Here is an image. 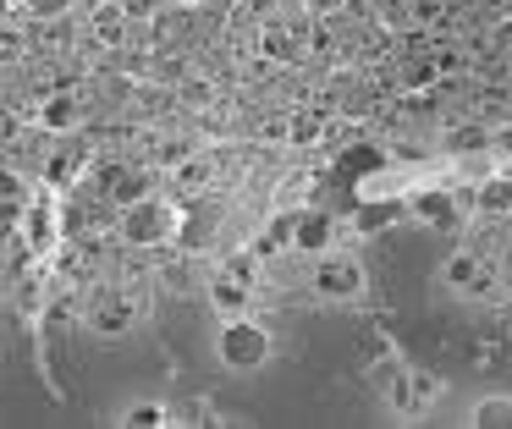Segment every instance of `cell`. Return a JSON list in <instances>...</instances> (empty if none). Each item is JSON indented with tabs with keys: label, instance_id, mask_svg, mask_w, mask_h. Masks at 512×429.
Here are the masks:
<instances>
[{
	"label": "cell",
	"instance_id": "6da1fadb",
	"mask_svg": "<svg viewBox=\"0 0 512 429\" xmlns=\"http://www.w3.org/2000/svg\"><path fill=\"white\" fill-rule=\"evenodd\" d=\"M171 231H177V209L160 204V198H138V204L122 209V237L133 242V248H155Z\"/></svg>",
	"mask_w": 512,
	"mask_h": 429
},
{
	"label": "cell",
	"instance_id": "7a4b0ae2",
	"mask_svg": "<svg viewBox=\"0 0 512 429\" xmlns=\"http://www.w3.org/2000/svg\"><path fill=\"white\" fill-rule=\"evenodd\" d=\"M314 292L331 297V303L364 297V264L353 253H320V264H314Z\"/></svg>",
	"mask_w": 512,
	"mask_h": 429
},
{
	"label": "cell",
	"instance_id": "3957f363",
	"mask_svg": "<svg viewBox=\"0 0 512 429\" xmlns=\"http://www.w3.org/2000/svg\"><path fill=\"white\" fill-rule=\"evenodd\" d=\"M270 358V336L265 325H254V319H232V325L221 330V363L226 369H259V363Z\"/></svg>",
	"mask_w": 512,
	"mask_h": 429
},
{
	"label": "cell",
	"instance_id": "277c9868",
	"mask_svg": "<svg viewBox=\"0 0 512 429\" xmlns=\"http://www.w3.org/2000/svg\"><path fill=\"white\" fill-rule=\"evenodd\" d=\"M391 402V413L397 418H419V413H430L435 402H441V374H430V369H408L402 374V385L386 396Z\"/></svg>",
	"mask_w": 512,
	"mask_h": 429
},
{
	"label": "cell",
	"instance_id": "5b68a950",
	"mask_svg": "<svg viewBox=\"0 0 512 429\" xmlns=\"http://www.w3.org/2000/svg\"><path fill=\"white\" fill-rule=\"evenodd\" d=\"M441 275H446L452 292H468V297H490V292H496V275H490V264L479 259V253H452Z\"/></svg>",
	"mask_w": 512,
	"mask_h": 429
},
{
	"label": "cell",
	"instance_id": "8992f818",
	"mask_svg": "<svg viewBox=\"0 0 512 429\" xmlns=\"http://www.w3.org/2000/svg\"><path fill=\"white\" fill-rule=\"evenodd\" d=\"M100 193L105 204H138V198H149V176L144 171H127V165H105L100 171Z\"/></svg>",
	"mask_w": 512,
	"mask_h": 429
},
{
	"label": "cell",
	"instance_id": "52a82bcc",
	"mask_svg": "<svg viewBox=\"0 0 512 429\" xmlns=\"http://www.w3.org/2000/svg\"><path fill=\"white\" fill-rule=\"evenodd\" d=\"M413 215L424 220V226H435V231H457L463 226V198H452V193H419L413 198Z\"/></svg>",
	"mask_w": 512,
	"mask_h": 429
},
{
	"label": "cell",
	"instance_id": "ba28073f",
	"mask_svg": "<svg viewBox=\"0 0 512 429\" xmlns=\"http://www.w3.org/2000/svg\"><path fill=\"white\" fill-rule=\"evenodd\" d=\"M89 325L100 330V336H122V330L133 325V303H127L122 292H94V303H89Z\"/></svg>",
	"mask_w": 512,
	"mask_h": 429
},
{
	"label": "cell",
	"instance_id": "9c48e42d",
	"mask_svg": "<svg viewBox=\"0 0 512 429\" xmlns=\"http://www.w3.org/2000/svg\"><path fill=\"white\" fill-rule=\"evenodd\" d=\"M331 237H336V226H331V215L325 209H309V215H298L292 220V248H303V253H331Z\"/></svg>",
	"mask_w": 512,
	"mask_h": 429
},
{
	"label": "cell",
	"instance_id": "30bf717a",
	"mask_svg": "<svg viewBox=\"0 0 512 429\" xmlns=\"http://www.w3.org/2000/svg\"><path fill=\"white\" fill-rule=\"evenodd\" d=\"M468 424L474 429H512V396H485V402H474Z\"/></svg>",
	"mask_w": 512,
	"mask_h": 429
},
{
	"label": "cell",
	"instance_id": "8fae6325",
	"mask_svg": "<svg viewBox=\"0 0 512 429\" xmlns=\"http://www.w3.org/2000/svg\"><path fill=\"white\" fill-rule=\"evenodd\" d=\"M364 374H369V385H375L380 396H391V391H397V385H402V374H408V369H402V363L391 358V352H375Z\"/></svg>",
	"mask_w": 512,
	"mask_h": 429
},
{
	"label": "cell",
	"instance_id": "7c38bea8",
	"mask_svg": "<svg viewBox=\"0 0 512 429\" xmlns=\"http://www.w3.org/2000/svg\"><path fill=\"white\" fill-rule=\"evenodd\" d=\"M210 303L215 308H248V281H237V275H221V281H210Z\"/></svg>",
	"mask_w": 512,
	"mask_h": 429
},
{
	"label": "cell",
	"instance_id": "4fadbf2b",
	"mask_svg": "<svg viewBox=\"0 0 512 429\" xmlns=\"http://www.w3.org/2000/svg\"><path fill=\"white\" fill-rule=\"evenodd\" d=\"M78 165H83V149H78V143H72V149H56V154H50V160H45V176H50V182H56V187H67Z\"/></svg>",
	"mask_w": 512,
	"mask_h": 429
},
{
	"label": "cell",
	"instance_id": "5bb4252c",
	"mask_svg": "<svg viewBox=\"0 0 512 429\" xmlns=\"http://www.w3.org/2000/svg\"><path fill=\"white\" fill-rule=\"evenodd\" d=\"M72 121H78V99L56 94V99H50V105H45V127H50V132H67Z\"/></svg>",
	"mask_w": 512,
	"mask_h": 429
},
{
	"label": "cell",
	"instance_id": "9a60e30c",
	"mask_svg": "<svg viewBox=\"0 0 512 429\" xmlns=\"http://www.w3.org/2000/svg\"><path fill=\"white\" fill-rule=\"evenodd\" d=\"M446 149H452V154L485 149V127H474V121H468V127H452V132H446Z\"/></svg>",
	"mask_w": 512,
	"mask_h": 429
},
{
	"label": "cell",
	"instance_id": "2e32d148",
	"mask_svg": "<svg viewBox=\"0 0 512 429\" xmlns=\"http://www.w3.org/2000/svg\"><path fill=\"white\" fill-rule=\"evenodd\" d=\"M402 11H408L419 28H430V22H441L446 17V0H402Z\"/></svg>",
	"mask_w": 512,
	"mask_h": 429
},
{
	"label": "cell",
	"instance_id": "e0dca14e",
	"mask_svg": "<svg viewBox=\"0 0 512 429\" xmlns=\"http://www.w3.org/2000/svg\"><path fill=\"white\" fill-rule=\"evenodd\" d=\"M127 424H133V429H160V424H166V407H160V402H138L133 413H127Z\"/></svg>",
	"mask_w": 512,
	"mask_h": 429
},
{
	"label": "cell",
	"instance_id": "ac0fdd59",
	"mask_svg": "<svg viewBox=\"0 0 512 429\" xmlns=\"http://www.w3.org/2000/svg\"><path fill=\"white\" fill-rule=\"evenodd\" d=\"M391 215H397L391 204H369V209H358V226H364V231H380V226H391Z\"/></svg>",
	"mask_w": 512,
	"mask_h": 429
},
{
	"label": "cell",
	"instance_id": "d6986e66",
	"mask_svg": "<svg viewBox=\"0 0 512 429\" xmlns=\"http://www.w3.org/2000/svg\"><path fill=\"white\" fill-rule=\"evenodd\" d=\"M479 204L485 209H512V182H490L485 193H479Z\"/></svg>",
	"mask_w": 512,
	"mask_h": 429
},
{
	"label": "cell",
	"instance_id": "ffe728a7",
	"mask_svg": "<svg viewBox=\"0 0 512 429\" xmlns=\"http://www.w3.org/2000/svg\"><path fill=\"white\" fill-rule=\"evenodd\" d=\"M50 220H56V215H50V209H34V220H28V237H34L39 248H45V242H50V231H56V226H50Z\"/></svg>",
	"mask_w": 512,
	"mask_h": 429
},
{
	"label": "cell",
	"instance_id": "44dd1931",
	"mask_svg": "<svg viewBox=\"0 0 512 429\" xmlns=\"http://www.w3.org/2000/svg\"><path fill=\"white\" fill-rule=\"evenodd\" d=\"M287 138H292V143H314V138H320V121H314V116H298Z\"/></svg>",
	"mask_w": 512,
	"mask_h": 429
},
{
	"label": "cell",
	"instance_id": "7402d4cb",
	"mask_svg": "<svg viewBox=\"0 0 512 429\" xmlns=\"http://www.w3.org/2000/svg\"><path fill=\"white\" fill-rule=\"evenodd\" d=\"M265 50H270V55H287V61H292V55H298V44H292V33H270Z\"/></svg>",
	"mask_w": 512,
	"mask_h": 429
},
{
	"label": "cell",
	"instance_id": "603a6c76",
	"mask_svg": "<svg viewBox=\"0 0 512 429\" xmlns=\"http://www.w3.org/2000/svg\"><path fill=\"white\" fill-rule=\"evenodd\" d=\"M232 275H237V281H254V259H243V253H237V259H232Z\"/></svg>",
	"mask_w": 512,
	"mask_h": 429
},
{
	"label": "cell",
	"instance_id": "cb8c5ba5",
	"mask_svg": "<svg viewBox=\"0 0 512 429\" xmlns=\"http://www.w3.org/2000/svg\"><path fill=\"white\" fill-rule=\"evenodd\" d=\"M34 6H39V11H67L72 0H34Z\"/></svg>",
	"mask_w": 512,
	"mask_h": 429
},
{
	"label": "cell",
	"instance_id": "d4e9b609",
	"mask_svg": "<svg viewBox=\"0 0 512 429\" xmlns=\"http://www.w3.org/2000/svg\"><path fill=\"white\" fill-rule=\"evenodd\" d=\"M309 6H314V11H325V6H336V0H309Z\"/></svg>",
	"mask_w": 512,
	"mask_h": 429
},
{
	"label": "cell",
	"instance_id": "484cf974",
	"mask_svg": "<svg viewBox=\"0 0 512 429\" xmlns=\"http://www.w3.org/2000/svg\"><path fill=\"white\" fill-rule=\"evenodd\" d=\"M501 143H507V149H512V127H507V132H501Z\"/></svg>",
	"mask_w": 512,
	"mask_h": 429
}]
</instances>
